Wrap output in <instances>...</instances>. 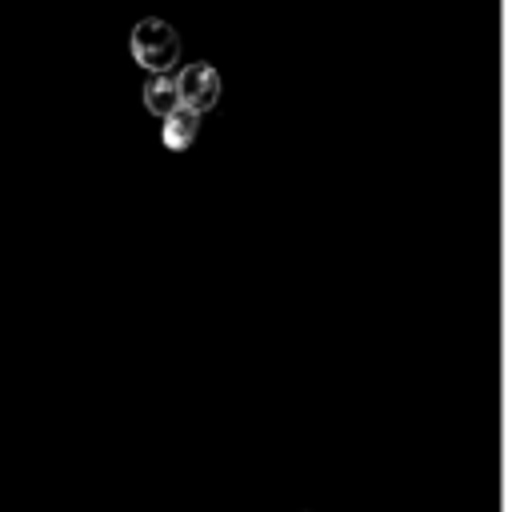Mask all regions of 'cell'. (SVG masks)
I'll list each match as a JSON object with an SVG mask.
<instances>
[{
  "instance_id": "obj_3",
  "label": "cell",
  "mask_w": 512,
  "mask_h": 512,
  "mask_svg": "<svg viewBox=\"0 0 512 512\" xmlns=\"http://www.w3.org/2000/svg\"><path fill=\"white\" fill-rule=\"evenodd\" d=\"M144 108H148L152 116H160V120H168L172 112H180L184 104H180L176 80H172V76H148V84H144Z\"/></svg>"
},
{
  "instance_id": "obj_4",
  "label": "cell",
  "mask_w": 512,
  "mask_h": 512,
  "mask_svg": "<svg viewBox=\"0 0 512 512\" xmlns=\"http://www.w3.org/2000/svg\"><path fill=\"white\" fill-rule=\"evenodd\" d=\"M196 136H200V116H196V112H188V108L172 112V116L160 124V140H164V148H172V152L192 148V144H196Z\"/></svg>"
},
{
  "instance_id": "obj_2",
  "label": "cell",
  "mask_w": 512,
  "mask_h": 512,
  "mask_svg": "<svg viewBox=\"0 0 512 512\" xmlns=\"http://www.w3.org/2000/svg\"><path fill=\"white\" fill-rule=\"evenodd\" d=\"M176 88H180V104L188 108V112H208V108H216V100H220V72L208 64V60H196V64H188V68H180V76H176Z\"/></svg>"
},
{
  "instance_id": "obj_1",
  "label": "cell",
  "mask_w": 512,
  "mask_h": 512,
  "mask_svg": "<svg viewBox=\"0 0 512 512\" xmlns=\"http://www.w3.org/2000/svg\"><path fill=\"white\" fill-rule=\"evenodd\" d=\"M128 48H132V60L140 68H148L152 76H168L180 60V36L168 20L160 16H144L132 24V36H128Z\"/></svg>"
}]
</instances>
